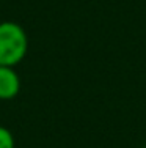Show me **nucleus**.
<instances>
[{
    "instance_id": "obj_1",
    "label": "nucleus",
    "mask_w": 146,
    "mask_h": 148,
    "mask_svg": "<svg viewBox=\"0 0 146 148\" xmlns=\"http://www.w3.org/2000/svg\"><path fill=\"white\" fill-rule=\"evenodd\" d=\"M29 49L27 33L16 22L0 24V66H14L25 57Z\"/></svg>"
},
{
    "instance_id": "obj_2",
    "label": "nucleus",
    "mask_w": 146,
    "mask_h": 148,
    "mask_svg": "<svg viewBox=\"0 0 146 148\" xmlns=\"http://www.w3.org/2000/svg\"><path fill=\"white\" fill-rule=\"evenodd\" d=\"M20 88V80L13 66H0V99H13Z\"/></svg>"
},
{
    "instance_id": "obj_3",
    "label": "nucleus",
    "mask_w": 146,
    "mask_h": 148,
    "mask_svg": "<svg viewBox=\"0 0 146 148\" xmlns=\"http://www.w3.org/2000/svg\"><path fill=\"white\" fill-rule=\"evenodd\" d=\"M0 148H14V137L3 126H0Z\"/></svg>"
}]
</instances>
